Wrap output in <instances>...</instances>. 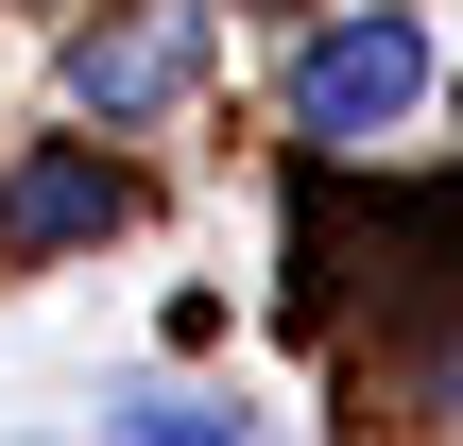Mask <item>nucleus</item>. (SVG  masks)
I'll return each instance as SVG.
<instances>
[{"label":"nucleus","mask_w":463,"mask_h":446,"mask_svg":"<svg viewBox=\"0 0 463 446\" xmlns=\"http://www.w3.org/2000/svg\"><path fill=\"white\" fill-rule=\"evenodd\" d=\"M430 103V34L378 0V17H326L309 52H292V138H326V155H378L395 120Z\"/></svg>","instance_id":"nucleus-1"},{"label":"nucleus","mask_w":463,"mask_h":446,"mask_svg":"<svg viewBox=\"0 0 463 446\" xmlns=\"http://www.w3.org/2000/svg\"><path fill=\"white\" fill-rule=\"evenodd\" d=\"M189 69H206V17H189V0H120V17H86V34H69L86 120H155Z\"/></svg>","instance_id":"nucleus-2"},{"label":"nucleus","mask_w":463,"mask_h":446,"mask_svg":"<svg viewBox=\"0 0 463 446\" xmlns=\"http://www.w3.org/2000/svg\"><path fill=\"white\" fill-rule=\"evenodd\" d=\"M103 206H120V172H86V155H52V172L17 189V241H86Z\"/></svg>","instance_id":"nucleus-3"}]
</instances>
